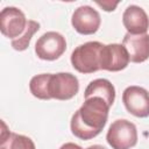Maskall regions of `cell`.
<instances>
[{
  "label": "cell",
  "mask_w": 149,
  "mask_h": 149,
  "mask_svg": "<svg viewBox=\"0 0 149 149\" xmlns=\"http://www.w3.org/2000/svg\"><path fill=\"white\" fill-rule=\"evenodd\" d=\"M108 104L99 98L85 99L80 108L71 118L72 134L80 140H91L100 134L108 119Z\"/></svg>",
  "instance_id": "6da1fadb"
},
{
  "label": "cell",
  "mask_w": 149,
  "mask_h": 149,
  "mask_svg": "<svg viewBox=\"0 0 149 149\" xmlns=\"http://www.w3.org/2000/svg\"><path fill=\"white\" fill-rule=\"evenodd\" d=\"M102 43L90 41L78 45L71 54V64L80 73H93L100 70V51Z\"/></svg>",
  "instance_id": "7a4b0ae2"
},
{
  "label": "cell",
  "mask_w": 149,
  "mask_h": 149,
  "mask_svg": "<svg viewBox=\"0 0 149 149\" xmlns=\"http://www.w3.org/2000/svg\"><path fill=\"white\" fill-rule=\"evenodd\" d=\"M106 140L112 149H130L137 143L136 126L126 119L115 120L107 130Z\"/></svg>",
  "instance_id": "3957f363"
},
{
  "label": "cell",
  "mask_w": 149,
  "mask_h": 149,
  "mask_svg": "<svg viewBox=\"0 0 149 149\" xmlns=\"http://www.w3.org/2000/svg\"><path fill=\"white\" fill-rule=\"evenodd\" d=\"M66 50L65 37L57 31H47L35 43V54L40 59L55 61Z\"/></svg>",
  "instance_id": "277c9868"
},
{
  "label": "cell",
  "mask_w": 149,
  "mask_h": 149,
  "mask_svg": "<svg viewBox=\"0 0 149 149\" xmlns=\"http://www.w3.org/2000/svg\"><path fill=\"white\" fill-rule=\"evenodd\" d=\"M79 91L78 78L70 72L51 73L49 80V94L51 99L69 100Z\"/></svg>",
  "instance_id": "5b68a950"
},
{
  "label": "cell",
  "mask_w": 149,
  "mask_h": 149,
  "mask_svg": "<svg viewBox=\"0 0 149 149\" xmlns=\"http://www.w3.org/2000/svg\"><path fill=\"white\" fill-rule=\"evenodd\" d=\"M127 49L119 43L104 44L100 51V70L111 72L121 71L129 64Z\"/></svg>",
  "instance_id": "8992f818"
},
{
  "label": "cell",
  "mask_w": 149,
  "mask_h": 149,
  "mask_svg": "<svg viewBox=\"0 0 149 149\" xmlns=\"http://www.w3.org/2000/svg\"><path fill=\"white\" fill-rule=\"evenodd\" d=\"M28 20L23 12L16 7H5L0 13V30L8 38H16L22 35Z\"/></svg>",
  "instance_id": "52a82bcc"
},
{
  "label": "cell",
  "mask_w": 149,
  "mask_h": 149,
  "mask_svg": "<svg viewBox=\"0 0 149 149\" xmlns=\"http://www.w3.org/2000/svg\"><path fill=\"white\" fill-rule=\"evenodd\" d=\"M122 102L126 109L137 116H149V92L141 86H128L122 93Z\"/></svg>",
  "instance_id": "ba28073f"
},
{
  "label": "cell",
  "mask_w": 149,
  "mask_h": 149,
  "mask_svg": "<svg viewBox=\"0 0 149 149\" xmlns=\"http://www.w3.org/2000/svg\"><path fill=\"white\" fill-rule=\"evenodd\" d=\"M101 23L100 14L91 6H80L71 16V24L81 35H92L98 31Z\"/></svg>",
  "instance_id": "9c48e42d"
},
{
  "label": "cell",
  "mask_w": 149,
  "mask_h": 149,
  "mask_svg": "<svg viewBox=\"0 0 149 149\" xmlns=\"http://www.w3.org/2000/svg\"><path fill=\"white\" fill-rule=\"evenodd\" d=\"M122 23L127 33L132 35L147 34L149 29V17L143 8L136 5L128 6L122 14Z\"/></svg>",
  "instance_id": "30bf717a"
},
{
  "label": "cell",
  "mask_w": 149,
  "mask_h": 149,
  "mask_svg": "<svg viewBox=\"0 0 149 149\" xmlns=\"http://www.w3.org/2000/svg\"><path fill=\"white\" fill-rule=\"evenodd\" d=\"M122 45L127 49L129 61L133 63H142L149 58V35H132L127 33L123 36Z\"/></svg>",
  "instance_id": "8fae6325"
},
{
  "label": "cell",
  "mask_w": 149,
  "mask_h": 149,
  "mask_svg": "<svg viewBox=\"0 0 149 149\" xmlns=\"http://www.w3.org/2000/svg\"><path fill=\"white\" fill-rule=\"evenodd\" d=\"M92 97H99L104 99L111 107L115 100V88L113 84L105 78L94 79L87 85L84 92L85 99H88Z\"/></svg>",
  "instance_id": "7c38bea8"
},
{
  "label": "cell",
  "mask_w": 149,
  "mask_h": 149,
  "mask_svg": "<svg viewBox=\"0 0 149 149\" xmlns=\"http://www.w3.org/2000/svg\"><path fill=\"white\" fill-rule=\"evenodd\" d=\"M1 126L0 149H36L30 137L9 132L3 121H1Z\"/></svg>",
  "instance_id": "4fadbf2b"
},
{
  "label": "cell",
  "mask_w": 149,
  "mask_h": 149,
  "mask_svg": "<svg viewBox=\"0 0 149 149\" xmlns=\"http://www.w3.org/2000/svg\"><path fill=\"white\" fill-rule=\"evenodd\" d=\"M51 73H41L34 76L29 81V90L30 93L42 100H49L51 99L49 94V80H50Z\"/></svg>",
  "instance_id": "5bb4252c"
},
{
  "label": "cell",
  "mask_w": 149,
  "mask_h": 149,
  "mask_svg": "<svg viewBox=\"0 0 149 149\" xmlns=\"http://www.w3.org/2000/svg\"><path fill=\"white\" fill-rule=\"evenodd\" d=\"M40 29V23L34 20H28L27 27L21 36L12 40V47L17 51H23L29 47V43L31 41V37L35 33H37Z\"/></svg>",
  "instance_id": "9a60e30c"
},
{
  "label": "cell",
  "mask_w": 149,
  "mask_h": 149,
  "mask_svg": "<svg viewBox=\"0 0 149 149\" xmlns=\"http://www.w3.org/2000/svg\"><path fill=\"white\" fill-rule=\"evenodd\" d=\"M95 3L106 12H113L119 5V1H95Z\"/></svg>",
  "instance_id": "2e32d148"
},
{
  "label": "cell",
  "mask_w": 149,
  "mask_h": 149,
  "mask_svg": "<svg viewBox=\"0 0 149 149\" xmlns=\"http://www.w3.org/2000/svg\"><path fill=\"white\" fill-rule=\"evenodd\" d=\"M59 149H83L80 146L76 144V143H72V142H68V143H64Z\"/></svg>",
  "instance_id": "e0dca14e"
},
{
  "label": "cell",
  "mask_w": 149,
  "mask_h": 149,
  "mask_svg": "<svg viewBox=\"0 0 149 149\" xmlns=\"http://www.w3.org/2000/svg\"><path fill=\"white\" fill-rule=\"evenodd\" d=\"M87 149H106V148L100 146V144H93V146H90Z\"/></svg>",
  "instance_id": "ac0fdd59"
}]
</instances>
